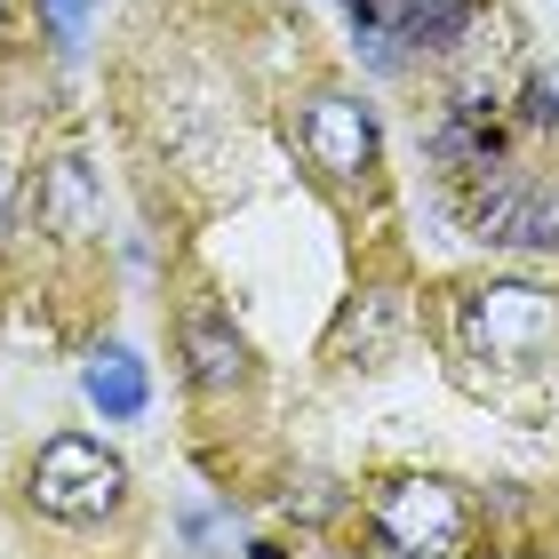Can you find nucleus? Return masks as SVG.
Here are the masks:
<instances>
[{"instance_id": "9d476101", "label": "nucleus", "mask_w": 559, "mask_h": 559, "mask_svg": "<svg viewBox=\"0 0 559 559\" xmlns=\"http://www.w3.org/2000/svg\"><path fill=\"white\" fill-rule=\"evenodd\" d=\"M40 9H48L57 48H81V40H88V9H96V0H40Z\"/></svg>"}, {"instance_id": "6e6552de", "label": "nucleus", "mask_w": 559, "mask_h": 559, "mask_svg": "<svg viewBox=\"0 0 559 559\" xmlns=\"http://www.w3.org/2000/svg\"><path fill=\"white\" fill-rule=\"evenodd\" d=\"M488 240H559V176H527L488 209Z\"/></svg>"}, {"instance_id": "423d86ee", "label": "nucleus", "mask_w": 559, "mask_h": 559, "mask_svg": "<svg viewBox=\"0 0 559 559\" xmlns=\"http://www.w3.org/2000/svg\"><path fill=\"white\" fill-rule=\"evenodd\" d=\"M185 360H192V384H209V392H224V384H240L248 376V344L233 336V320L216 312V304H192L185 312Z\"/></svg>"}, {"instance_id": "39448f33", "label": "nucleus", "mask_w": 559, "mask_h": 559, "mask_svg": "<svg viewBox=\"0 0 559 559\" xmlns=\"http://www.w3.org/2000/svg\"><path fill=\"white\" fill-rule=\"evenodd\" d=\"M81 392H88V408L112 416V424H136V416L152 408V376H144V360H136L129 344H96Z\"/></svg>"}, {"instance_id": "9b49d317", "label": "nucleus", "mask_w": 559, "mask_h": 559, "mask_svg": "<svg viewBox=\"0 0 559 559\" xmlns=\"http://www.w3.org/2000/svg\"><path fill=\"white\" fill-rule=\"evenodd\" d=\"M527 112H536V120H559V64L536 72V88H527Z\"/></svg>"}, {"instance_id": "0eeeda50", "label": "nucleus", "mask_w": 559, "mask_h": 559, "mask_svg": "<svg viewBox=\"0 0 559 559\" xmlns=\"http://www.w3.org/2000/svg\"><path fill=\"white\" fill-rule=\"evenodd\" d=\"M96 176H88V160H57V168H40V216L57 224L64 240H88L96 233Z\"/></svg>"}, {"instance_id": "20e7f679", "label": "nucleus", "mask_w": 559, "mask_h": 559, "mask_svg": "<svg viewBox=\"0 0 559 559\" xmlns=\"http://www.w3.org/2000/svg\"><path fill=\"white\" fill-rule=\"evenodd\" d=\"M296 144L304 160H312L320 176H336V185H352V176L376 168V112L360 105V96H304L296 105Z\"/></svg>"}, {"instance_id": "f03ea898", "label": "nucleus", "mask_w": 559, "mask_h": 559, "mask_svg": "<svg viewBox=\"0 0 559 559\" xmlns=\"http://www.w3.org/2000/svg\"><path fill=\"white\" fill-rule=\"evenodd\" d=\"M368 512H376V536L400 559H455L472 544V496L455 488V479H431V472L384 479Z\"/></svg>"}, {"instance_id": "f8f14e48", "label": "nucleus", "mask_w": 559, "mask_h": 559, "mask_svg": "<svg viewBox=\"0 0 559 559\" xmlns=\"http://www.w3.org/2000/svg\"><path fill=\"white\" fill-rule=\"evenodd\" d=\"M9 216H16V176L0 168V233H9Z\"/></svg>"}, {"instance_id": "1a4fd4ad", "label": "nucleus", "mask_w": 559, "mask_h": 559, "mask_svg": "<svg viewBox=\"0 0 559 559\" xmlns=\"http://www.w3.org/2000/svg\"><path fill=\"white\" fill-rule=\"evenodd\" d=\"M384 16H392V33H400V40H416V48H448L455 33H464L472 0H384Z\"/></svg>"}, {"instance_id": "f257e3e1", "label": "nucleus", "mask_w": 559, "mask_h": 559, "mask_svg": "<svg viewBox=\"0 0 559 559\" xmlns=\"http://www.w3.org/2000/svg\"><path fill=\"white\" fill-rule=\"evenodd\" d=\"M24 503H33L40 520L57 527H105L120 520V503H129V464L88 440V431H57L33 464H24Z\"/></svg>"}, {"instance_id": "7ed1b4c3", "label": "nucleus", "mask_w": 559, "mask_h": 559, "mask_svg": "<svg viewBox=\"0 0 559 559\" xmlns=\"http://www.w3.org/2000/svg\"><path fill=\"white\" fill-rule=\"evenodd\" d=\"M559 344V296L527 288V280H488L464 296V352L488 368H527L536 352Z\"/></svg>"}]
</instances>
